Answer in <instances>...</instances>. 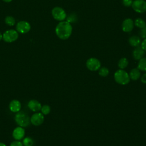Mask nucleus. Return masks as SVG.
<instances>
[{"instance_id":"f257e3e1","label":"nucleus","mask_w":146,"mask_h":146,"mask_svg":"<svg viewBox=\"0 0 146 146\" xmlns=\"http://www.w3.org/2000/svg\"><path fill=\"white\" fill-rule=\"evenodd\" d=\"M72 27L70 23L67 21L60 22L55 28V33L57 36L62 40L69 38L72 34Z\"/></svg>"},{"instance_id":"f03ea898","label":"nucleus","mask_w":146,"mask_h":146,"mask_svg":"<svg viewBox=\"0 0 146 146\" xmlns=\"http://www.w3.org/2000/svg\"><path fill=\"white\" fill-rule=\"evenodd\" d=\"M15 121L20 127H26L30 124V118L29 115L23 111L17 112L14 117Z\"/></svg>"},{"instance_id":"7ed1b4c3","label":"nucleus","mask_w":146,"mask_h":146,"mask_svg":"<svg viewBox=\"0 0 146 146\" xmlns=\"http://www.w3.org/2000/svg\"><path fill=\"white\" fill-rule=\"evenodd\" d=\"M115 80L119 84H127L130 80L129 74L124 70L120 69L117 70L114 74Z\"/></svg>"},{"instance_id":"20e7f679","label":"nucleus","mask_w":146,"mask_h":146,"mask_svg":"<svg viewBox=\"0 0 146 146\" xmlns=\"http://www.w3.org/2000/svg\"><path fill=\"white\" fill-rule=\"evenodd\" d=\"M51 14L53 18L59 21H63L66 19L67 14L65 10L59 6L55 7L51 11Z\"/></svg>"},{"instance_id":"39448f33","label":"nucleus","mask_w":146,"mask_h":146,"mask_svg":"<svg viewBox=\"0 0 146 146\" xmlns=\"http://www.w3.org/2000/svg\"><path fill=\"white\" fill-rule=\"evenodd\" d=\"M131 6L136 13H143L146 11V1L144 0H134Z\"/></svg>"},{"instance_id":"423d86ee","label":"nucleus","mask_w":146,"mask_h":146,"mask_svg":"<svg viewBox=\"0 0 146 146\" xmlns=\"http://www.w3.org/2000/svg\"><path fill=\"white\" fill-rule=\"evenodd\" d=\"M18 38V33L17 31L11 29L6 31L3 34V39L8 43L15 41Z\"/></svg>"},{"instance_id":"0eeeda50","label":"nucleus","mask_w":146,"mask_h":146,"mask_svg":"<svg viewBox=\"0 0 146 146\" xmlns=\"http://www.w3.org/2000/svg\"><path fill=\"white\" fill-rule=\"evenodd\" d=\"M101 66V63L99 59L95 58H90L86 62L87 68L91 71H98Z\"/></svg>"},{"instance_id":"6e6552de","label":"nucleus","mask_w":146,"mask_h":146,"mask_svg":"<svg viewBox=\"0 0 146 146\" xmlns=\"http://www.w3.org/2000/svg\"><path fill=\"white\" fill-rule=\"evenodd\" d=\"M16 29L18 32L21 34H26L30 30L31 25L26 21H20L17 24Z\"/></svg>"},{"instance_id":"1a4fd4ad","label":"nucleus","mask_w":146,"mask_h":146,"mask_svg":"<svg viewBox=\"0 0 146 146\" xmlns=\"http://www.w3.org/2000/svg\"><path fill=\"white\" fill-rule=\"evenodd\" d=\"M44 119V118L43 113L40 112H36L30 117V121L34 125L38 126L43 123Z\"/></svg>"},{"instance_id":"9d476101","label":"nucleus","mask_w":146,"mask_h":146,"mask_svg":"<svg viewBox=\"0 0 146 146\" xmlns=\"http://www.w3.org/2000/svg\"><path fill=\"white\" fill-rule=\"evenodd\" d=\"M134 27V22L131 18L125 19L121 24V29L124 32L129 33Z\"/></svg>"},{"instance_id":"9b49d317","label":"nucleus","mask_w":146,"mask_h":146,"mask_svg":"<svg viewBox=\"0 0 146 146\" xmlns=\"http://www.w3.org/2000/svg\"><path fill=\"white\" fill-rule=\"evenodd\" d=\"M25 134V129L22 127H16L13 132V136L16 140H21L24 137Z\"/></svg>"},{"instance_id":"f8f14e48","label":"nucleus","mask_w":146,"mask_h":146,"mask_svg":"<svg viewBox=\"0 0 146 146\" xmlns=\"http://www.w3.org/2000/svg\"><path fill=\"white\" fill-rule=\"evenodd\" d=\"M145 54V51L141 48V46H137L135 47L132 51V56L134 59L139 60L140 59L144 57Z\"/></svg>"},{"instance_id":"ddd939ff","label":"nucleus","mask_w":146,"mask_h":146,"mask_svg":"<svg viewBox=\"0 0 146 146\" xmlns=\"http://www.w3.org/2000/svg\"><path fill=\"white\" fill-rule=\"evenodd\" d=\"M27 106L30 110L34 112L39 111L42 108L41 104L38 100L34 99L30 100L27 104Z\"/></svg>"},{"instance_id":"4468645a","label":"nucleus","mask_w":146,"mask_h":146,"mask_svg":"<svg viewBox=\"0 0 146 146\" xmlns=\"http://www.w3.org/2000/svg\"><path fill=\"white\" fill-rule=\"evenodd\" d=\"M21 103L18 100H13L9 104V109L13 112H18L21 110Z\"/></svg>"},{"instance_id":"2eb2a0df","label":"nucleus","mask_w":146,"mask_h":146,"mask_svg":"<svg viewBox=\"0 0 146 146\" xmlns=\"http://www.w3.org/2000/svg\"><path fill=\"white\" fill-rule=\"evenodd\" d=\"M141 39L140 36L137 35H133L129 38L128 39V43L129 44L134 47H137L140 46L141 44Z\"/></svg>"},{"instance_id":"dca6fc26","label":"nucleus","mask_w":146,"mask_h":146,"mask_svg":"<svg viewBox=\"0 0 146 146\" xmlns=\"http://www.w3.org/2000/svg\"><path fill=\"white\" fill-rule=\"evenodd\" d=\"M129 78L132 80H137L140 76V70L137 68H133L129 72Z\"/></svg>"},{"instance_id":"f3484780","label":"nucleus","mask_w":146,"mask_h":146,"mask_svg":"<svg viewBox=\"0 0 146 146\" xmlns=\"http://www.w3.org/2000/svg\"><path fill=\"white\" fill-rule=\"evenodd\" d=\"M137 68L140 71L146 72V58L143 57L140 59L137 64Z\"/></svg>"},{"instance_id":"a211bd4d","label":"nucleus","mask_w":146,"mask_h":146,"mask_svg":"<svg viewBox=\"0 0 146 146\" xmlns=\"http://www.w3.org/2000/svg\"><path fill=\"white\" fill-rule=\"evenodd\" d=\"M133 22H134V25L140 29L146 26V23L145 21H144V19H143L142 18H137Z\"/></svg>"},{"instance_id":"6ab92c4d","label":"nucleus","mask_w":146,"mask_h":146,"mask_svg":"<svg viewBox=\"0 0 146 146\" xmlns=\"http://www.w3.org/2000/svg\"><path fill=\"white\" fill-rule=\"evenodd\" d=\"M128 64V61L127 58H121L119 59L118 62V67L120 69L123 70L124 68H126Z\"/></svg>"},{"instance_id":"aec40b11","label":"nucleus","mask_w":146,"mask_h":146,"mask_svg":"<svg viewBox=\"0 0 146 146\" xmlns=\"http://www.w3.org/2000/svg\"><path fill=\"white\" fill-rule=\"evenodd\" d=\"M99 74L101 76L106 77L109 74V70L106 67H101L99 69Z\"/></svg>"},{"instance_id":"412c9836","label":"nucleus","mask_w":146,"mask_h":146,"mask_svg":"<svg viewBox=\"0 0 146 146\" xmlns=\"http://www.w3.org/2000/svg\"><path fill=\"white\" fill-rule=\"evenodd\" d=\"M5 22L6 24L8 26H13L14 25V24L15 23V20L13 17L7 16L6 17V18L5 19Z\"/></svg>"},{"instance_id":"4be33fe9","label":"nucleus","mask_w":146,"mask_h":146,"mask_svg":"<svg viewBox=\"0 0 146 146\" xmlns=\"http://www.w3.org/2000/svg\"><path fill=\"white\" fill-rule=\"evenodd\" d=\"M34 143L33 140L30 137H26L23 140L22 144L24 146H33Z\"/></svg>"},{"instance_id":"5701e85b","label":"nucleus","mask_w":146,"mask_h":146,"mask_svg":"<svg viewBox=\"0 0 146 146\" xmlns=\"http://www.w3.org/2000/svg\"><path fill=\"white\" fill-rule=\"evenodd\" d=\"M40 110H41L42 113H43L44 115H47L50 112L51 108L48 105H44V106H42Z\"/></svg>"},{"instance_id":"b1692460","label":"nucleus","mask_w":146,"mask_h":146,"mask_svg":"<svg viewBox=\"0 0 146 146\" xmlns=\"http://www.w3.org/2000/svg\"><path fill=\"white\" fill-rule=\"evenodd\" d=\"M139 34L141 38L143 39L146 38V26L140 29V30L139 32Z\"/></svg>"},{"instance_id":"393cba45","label":"nucleus","mask_w":146,"mask_h":146,"mask_svg":"<svg viewBox=\"0 0 146 146\" xmlns=\"http://www.w3.org/2000/svg\"><path fill=\"white\" fill-rule=\"evenodd\" d=\"M133 0H121L122 4L125 7H129L132 6L133 3Z\"/></svg>"},{"instance_id":"a878e982","label":"nucleus","mask_w":146,"mask_h":146,"mask_svg":"<svg viewBox=\"0 0 146 146\" xmlns=\"http://www.w3.org/2000/svg\"><path fill=\"white\" fill-rule=\"evenodd\" d=\"M10 146H23V144L19 140H15L13 141Z\"/></svg>"},{"instance_id":"bb28decb","label":"nucleus","mask_w":146,"mask_h":146,"mask_svg":"<svg viewBox=\"0 0 146 146\" xmlns=\"http://www.w3.org/2000/svg\"><path fill=\"white\" fill-rule=\"evenodd\" d=\"M141 48L145 51H146V38L144 39L141 42Z\"/></svg>"},{"instance_id":"cd10ccee","label":"nucleus","mask_w":146,"mask_h":146,"mask_svg":"<svg viewBox=\"0 0 146 146\" xmlns=\"http://www.w3.org/2000/svg\"><path fill=\"white\" fill-rule=\"evenodd\" d=\"M141 81L143 83L146 84V73L144 74L141 78Z\"/></svg>"},{"instance_id":"c85d7f7f","label":"nucleus","mask_w":146,"mask_h":146,"mask_svg":"<svg viewBox=\"0 0 146 146\" xmlns=\"http://www.w3.org/2000/svg\"><path fill=\"white\" fill-rule=\"evenodd\" d=\"M0 146H6V145L5 144H4L3 143L0 142Z\"/></svg>"},{"instance_id":"c756f323","label":"nucleus","mask_w":146,"mask_h":146,"mask_svg":"<svg viewBox=\"0 0 146 146\" xmlns=\"http://www.w3.org/2000/svg\"><path fill=\"white\" fill-rule=\"evenodd\" d=\"M2 39H3V35L0 33V40H2Z\"/></svg>"},{"instance_id":"7c9ffc66","label":"nucleus","mask_w":146,"mask_h":146,"mask_svg":"<svg viewBox=\"0 0 146 146\" xmlns=\"http://www.w3.org/2000/svg\"><path fill=\"white\" fill-rule=\"evenodd\" d=\"M4 2H11L12 0H3Z\"/></svg>"}]
</instances>
